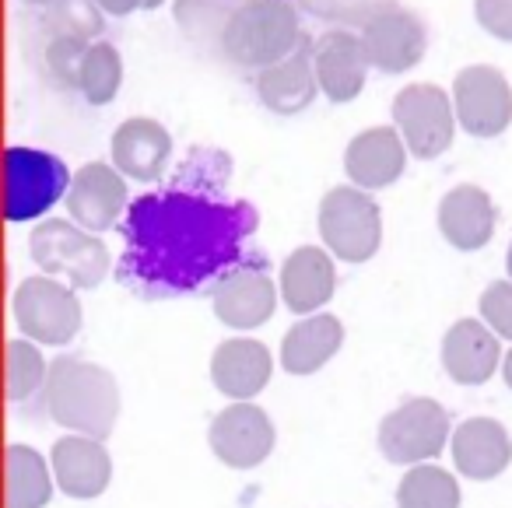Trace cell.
Instances as JSON below:
<instances>
[{
  "label": "cell",
  "instance_id": "2",
  "mask_svg": "<svg viewBox=\"0 0 512 508\" xmlns=\"http://www.w3.org/2000/svg\"><path fill=\"white\" fill-rule=\"evenodd\" d=\"M46 414L60 428L88 438H109L120 421V386L113 372L85 358H57L43 386Z\"/></svg>",
  "mask_w": 512,
  "mask_h": 508
},
{
  "label": "cell",
  "instance_id": "13",
  "mask_svg": "<svg viewBox=\"0 0 512 508\" xmlns=\"http://www.w3.org/2000/svg\"><path fill=\"white\" fill-rule=\"evenodd\" d=\"M365 57L376 71L383 74H404L421 64L428 50V32L418 15L404 8H393L379 15L372 25L362 29Z\"/></svg>",
  "mask_w": 512,
  "mask_h": 508
},
{
  "label": "cell",
  "instance_id": "36",
  "mask_svg": "<svg viewBox=\"0 0 512 508\" xmlns=\"http://www.w3.org/2000/svg\"><path fill=\"white\" fill-rule=\"evenodd\" d=\"M502 379H505V386L512 389V351L505 354V361H502Z\"/></svg>",
  "mask_w": 512,
  "mask_h": 508
},
{
  "label": "cell",
  "instance_id": "27",
  "mask_svg": "<svg viewBox=\"0 0 512 508\" xmlns=\"http://www.w3.org/2000/svg\"><path fill=\"white\" fill-rule=\"evenodd\" d=\"M400 508H460V484L435 463H418L404 473L397 487Z\"/></svg>",
  "mask_w": 512,
  "mask_h": 508
},
{
  "label": "cell",
  "instance_id": "35",
  "mask_svg": "<svg viewBox=\"0 0 512 508\" xmlns=\"http://www.w3.org/2000/svg\"><path fill=\"white\" fill-rule=\"evenodd\" d=\"M158 4H165V0H95V8L113 18H127V15H134V11H151V8H158Z\"/></svg>",
  "mask_w": 512,
  "mask_h": 508
},
{
  "label": "cell",
  "instance_id": "37",
  "mask_svg": "<svg viewBox=\"0 0 512 508\" xmlns=\"http://www.w3.org/2000/svg\"><path fill=\"white\" fill-rule=\"evenodd\" d=\"M25 4H53V0H25Z\"/></svg>",
  "mask_w": 512,
  "mask_h": 508
},
{
  "label": "cell",
  "instance_id": "23",
  "mask_svg": "<svg viewBox=\"0 0 512 508\" xmlns=\"http://www.w3.org/2000/svg\"><path fill=\"white\" fill-rule=\"evenodd\" d=\"M439 232L460 253L484 249L495 235V204L474 183H460L439 200Z\"/></svg>",
  "mask_w": 512,
  "mask_h": 508
},
{
  "label": "cell",
  "instance_id": "9",
  "mask_svg": "<svg viewBox=\"0 0 512 508\" xmlns=\"http://www.w3.org/2000/svg\"><path fill=\"white\" fill-rule=\"evenodd\" d=\"M449 442V414L428 396L404 400L379 421V452L397 466H418L435 459Z\"/></svg>",
  "mask_w": 512,
  "mask_h": 508
},
{
  "label": "cell",
  "instance_id": "11",
  "mask_svg": "<svg viewBox=\"0 0 512 508\" xmlns=\"http://www.w3.org/2000/svg\"><path fill=\"white\" fill-rule=\"evenodd\" d=\"M211 452L232 470H253L274 452V424L267 410L249 400H235L218 410L207 428Z\"/></svg>",
  "mask_w": 512,
  "mask_h": 508
},
{
  "label": "cell",
  "instance_id": "4",
  "mask_svg": "<svg viewBox=\"0 0 512 508\" xmlns=\"http://www.w3.org/2000/svg\"><path fill=\"white\" fill-rule=\"evenodd\" d=\"M29 253L43 274L67 281L74 291L99 288L109 274V249L88 228L64 218H50L29 235Z\"/></svg>",
  "mask_w": 512,
  "mask_h": 508
},
{
  "label": "cell",
  "instance_id": "24",
  "mask_svg": "<svg viewBox=\"0 0 512 508\" xmlns=\"http://www.w3.org/2000/svg\"><path fill=\"white\" fill-rule=\"evenodd\" d=\"M337 291V267L330 249L299 246L281 267V298L292 312H320Z\"/></svg>",
  "mask_w": 512,
  "mask_h": 508
},
{
  "label": "cell",
  "instance_id": "28",
  "mask_svg": "<svg viewBox=\"0 0 512 508\" xmlns=\"http://www.w3.org/2000/svg\"><path fill=\"white\" fill-rule=\"evenodd\" d=\"M123 85V60L120 50L113 43H92L85 57V67H81V88L78 92L85 95V102L92 106H109V102L120 95Z\"/></svg>",
  "mask_w": 512,
  "mask_h": 508
},
{
  "label": "cell",
  "instance_id": "6",
  "mask_svg": "<svg viewBox=\"0 0 512 508\" xmlns=\"http://www.w3.org/2000/svg\"><path fill=\"white\" fill-rule=\"evenodd\" d=\"M323 246L344 263H369L383 242L379 204L358 186H334L320 204Z\"/></svg>",
  "mask_w": 512,
  "mask_h": 508
},
{
  "label": "cell",
  "instance_id": "34",
  "mask_svg": "<svg viewBox=\"0 0 512 508\" xmlns=\"http://www.w3.org/2000/svg\"><path fill=\"white\" fill-rule=\"evenodd\" d=\"M474 18L491 39L512 43V0H474Z\"/></svg>",
  "mask_w": 512,
  "mask_h": 508
},
{
  "label": "cell",
  "instance_id": "19",
  "mask_svg": "<svg viewBox=\"0 0 512 508\" xmlns=\"http://www.w3.org/2000/svg\"><path fill=\"white\" fill-rule=\"evenodd\" d=\"M256 95L271 113L278 116H299L320 95V78H316V64H313V43L302 39L299 50L292 57H285L281 64L267 67L256 78Z\"/></svg>",
  "mask_w": 512,
  "mask_h": 508
},
{
  "label": "cell",
  "instance_id": "25",
  "mask_svg": "<svg viewBox=\"0 0 512 508\" xmlns=\"http://www.w3.org/2000/svg\"><path fill=\"white\" fill-rule=\"evenodd\" d=\"M344 323L330 312L302 316L281 340V368L288 375H313L341 351Z\"/></svg>",
  "mask_w": 512,
  "mask_h": 508
},
{
  "label": "cell",
  "instance_id": "8",
  "mask_svg": "<svg viewBox=\"0 0 512 508\" xmlns=\"http://www.w3.org/2000/svg\"><path fill=\"white\" fill-rule=\"evenodd\" d=\"M456 106H449L446 88L421 81V85H407L393 99V127L400 130L407 151L421 162L446 155L456 134Z\"/></svg>",
  "mask_w": 512,
  "mask_h": 508
},
{
  "label": "cell",
  "instance_id": "7",
  "mask_svg": "<svg viewBox=\"0 0 512 508\" xmlns=\"http://www.w3.org/2000/svg\"><path fill=\"white\" fill-rule=\"evenodd\" d=\"M11 312H15L18 330L36 344H71L81 330L78 291L50 274L25 277L11 298Z\"/></svg>",
  "mask_w": 512,
  "mask_h": 508
},
{
  "label": "cell",
  "instance_id": "33",
  "mask_svg": "<svg viewBox=\"0 0 512 508\" xmlns=\"http://www.w3.org/2000/svg\"><path fill=\"white\" fill-rule=\"evenodd\" d=\"M481 319L498 333L512 340V281H495L481 295Z\"/></svg>",
  "mask_w": 512,
  "mask_h": 508
},
{
  "label": "cell",
  "instance_id": "14",
  "mask_svg": "<svg viewBox=\"0 0 512 508\" xmlns=\"http://www.w3.org/2000/svg\"><path fill=\"white\" fill-rule=\"evenodd\" d=\"M50 466L60 491L78 501L106 494L109 480H113V456L106 452L102 438H88V435L57 438L50 452Z\"/></svg>",
  "mask_w": 512,
  "mask_h": 508
},
{
  "label": "cell",
  "instance_id": "22",
  "mask_svg": "<svg viewBox=\"0 0 512 508\" xmlns=\"http://www.w3.org/2000/svg\"><path fill=\"white\" fill-rule=\"evenodd\" d=\"M453 463L467 480H495L512 463V438L495 417H467L453 431Z\"/></svg>",
  "mask_w": 512,
  "mask_h": 508
},
{
  "label": "cell",
  "instance_id": "12",
  "mask_svg": "<svg viewBox=\"0 0 512 508\" xmlns=\"http://www.w3.org/2000/svg\"><path fill=\"white\" fill-rule=\"evenodd\" d=\"M127 200V183H123L116 165L88 162L85 169L74 172L64 204L81 228L99 235L120 221V214L127 211Z\"/></svg>",
  "mask_w": 512,
  "mask_h": 508
},
{
  "label": "cell",
  "instance_id": "38",
  "mask_svg": "<svg viewBox=\"0 0 512 508\" xmlns=\"http://www.w3.org/2000/svg\"><path fill=\"white\" fill-rule=\"evenodd\" d=\"M505 260H509V277H512V246H509V256H505Z\"/></svg>",
  "mask_w": 512,
  "mask_h": 508
},
{
  "label": "cell",
  "instance_id": "5",
  "mask_svg": "<svg viewBox=\"0 0 512 508\" xmlns=\"http://www.w3.org/2000/svg\"><path fill=\"white\" fill-rule=\"evenodd\" d=\"M71 172L50 151L8 148L4 151V214L8 221H32L50 211L71 190Z\"/></svg>",
  "mask_w": 512,
  "mask_h": 508
},
{
  "label": "cell",
  "instance_id": "31",
  "mask_svg": "<svg viewBox=\"0 0 512 508\" xmlns=\"http://www.w3.org/2000/svg\"><path fill=\"white\" fill-rule=\"evenodd\" d=\"M92 50L85 36H53L46 43V71L60 88H81V67Z\"/></svg>",
  "mask_w": 512,
  "mask_h": 508
},
{
  "label": "cell",
  "instance_id": "15",
  "mask_svg": "<svg viewBox=\"0 0 512 508\" xmlns=\"http://www.w3.org/2000/svg\"><path fill=\"white\" fill-rule=\"evenodd\" d=\"M442 368L460 386H484L502 372V347L498 333L484 319H460L442 337Z\"/></svg>",
  "mask_w": 512,
  "mask_h": 508
},
{
  "label": "cell",
  "instance_id": "17",
  "mask_svg": "<svg viewBox=\"0 0 512 508\" xmlns=\"http://www.w3.org/2000/svg\"><path fill=\"white\" fill-rule=\"evenodd\" d=\"M313 64L316 78H320V92L330 102H355L365 88V74H369V57H365V43L355 32H323L313 43Z\"/></svg>",
  "mask_w": 512,
  "mask_h": 508
},
{
  "label": "cell",
  "instance_id": "32",
  "mask_svg": "<svg viewBox=\"0 0 512 508\" xmlns=\"http://www.w3.org/2000/svg\"><path fill=\"white\" fill-rule=\"evenodd\" d=\"M53 36H99L102 32V11L95 0H53Z\"/></svg>",
  "mask_w": 512,
  "mask_h": 508
},
{
  "label": "cell",
  "instance_id": "20",
  "mask_svg": "<svg viewBox=\"0 0 512 508\" xmlns=\"http://www.w3.org/2000/svg\"><path fill=\"white\" fill-rule=\"evenodd\" d=\"M113 165L137 183H155L172 155V137L151 116H130L113 130Z\"/></svg>",
  "mask_w": 512,
  "mask_h": 508
},
{
  "label": "cell",
  "instance_id": "30",
  "mask_svg": "<svg viewBox=\"0 0 512 508\" xmlns=\"http://www.w3.org/2000/svg\"><path fill=\"white\" fill-rule=\"evenodd\" d=\"M302 8L309 15L323 18L334 25H351V29H365L379 15L397 8V0H302Z\"/></svg>",
  "mask_w": 512,
  "mask_h": 508
},
{
  "label": "cell",
  "instance_id": "26",
  "mask_svg": "<svg viewBox=\"0 0 512 508\" xmlns=\"http://www.w3.org/2000/svg\"><path fill=\"white\" fill-rule=\"evenodd\" d=\"M8 508H46L53 498V466L32 445H8Z\"/></svg>",
  "mask_w": 512,
  "mask_h": 508
},
{
  "label": "cell",
  "instance_id": "3",
  "mask_svg": "<svg viewBox=\"0 0 512 508\" xmlns=\"http://www.w3.org/2000/svg\"><path fill=\"white\" fill-rule=\"evenodd\" d=\"M299 11L292 0H242L228 4L218 53L242 71H267L292 57L302 43Z\"/></svg>",
  "mask_w": 512,
  "mask_h": 508
},
{
  "label": "cell",
  "instance_id": "10",
  "mask_svg": "<svg viewBox=\"0 0 512 508\" xmlns=\"http://www.w3.org/2000/svg\"><path fill=\"white\" fill-rule=\"evenodd\" d=\"M453 106L470 137H498L512 123V85L498 67H463L453 81Z\"/></svg>",
  "mask_w": 512,
  "mask_h": 508
},
{
  "label": "cell",
  "instance_id": "1",
  "mask_svg": "<svg viewBox=\"0 0 512 508\" xmlns=\"http://www.w3.org/2000/svg\"><path fill=\"white\" fill-rule=\"evenodd\" d=\"M197 158V155H193ZM197 169L186 165L169 190L144 193L123 221L120 277L144 291H193L239 260L253 235L256 211L246 200H228Z\"/></svg>",
  "mask_w": 512,
  "mask_h": 508
},
{
  "label": "cell",
  "instance_id": "16",
  "mask_svg": "<svg viewBox=\"0 0 512 508\" xmlns=\"http://www.w3.org/2000/svg\"><path fill=\"white\" fill-rule=\"evenodd\" d=\"M214 316L232 330H256L278 309V284L260 267H239L214 288Z\"/></svg>",
  "mask_w": 512,
  "mask_h": 508
},
{
  "label": "cell",
  "instance_id": "18",
  "mask_svg": "<svg viewBox=\"0 0 512 508\" xmlns=\"http://www.w3.org/2000/svg\"><path fill=\"white\" fill-rule=\"evenodd\" d=\"M407 144L400 130L393 127H369L348 144L344 151V172L358 190H386L404 176Z\"/></svg>",
  "mask_w": 512,
  "mask_h": 508
},
{
  "label": "cell",
  "instance_id": "29",
  "mask_svg": "<svg viewBox=\"0 0 512 508\" xmlns=\"http://www.w3.org/2000/svg\"><path fill=\"white\" fill-rule=\"evenodd\" d=\"M46 365L43 351L32 340H8V400L18 403L25 396H32L36 389L46 386Z\"/></svg>",
  "mask_w": 512,
  "mask_h": 508
},
{
  "label": "cell",
  "instance_id": "21",
  "mask_svg": "<svg viewBox=\"0 0 512 508\" xmlns=\"http://www.w3.org/2000/svg\"><path fill=\"white\" fill-rule=\"evenodd\" d=\"M271 372H274V358L264 340L232 337L214 347V354H211L214 389L232 396V400H253V396L271 382Z\"/></svg>",
  "mask_w": 512,
  "mask_h": 508
}]
</instances>
